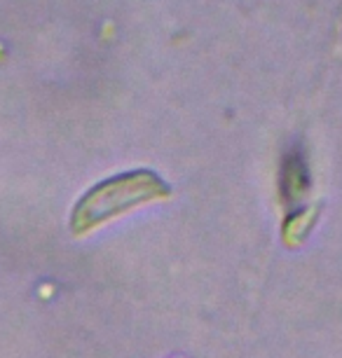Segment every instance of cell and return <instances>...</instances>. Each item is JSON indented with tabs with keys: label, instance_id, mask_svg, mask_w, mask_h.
<instances>
[{
	"label": "cell",
	"instance_id": "6da1fadb",
	"mask_svg": "<svg viewBox=\"0 0 342 358\" xmlns=\"http://www.w3.org/2000/svg\"><path fill=\"white\" fill-rule=\"evenodd\" d=\"M127 178L117 180V197L113 194L111 185L101 187V190H94L90 197L85 199V204L76 211V229H85L94 225V222H101V218L113 215V199L115 201V213L122 208L136 204V199H148L155 197V187H159L157 178H148L145 183H138V176H134V183H124Z\"/></svg>",
	"mask_w": 342,
	"mask_h": 358
}]
</instances>
